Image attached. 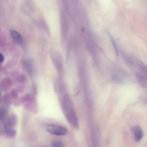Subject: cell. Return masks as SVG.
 Returning <instances> with one entry per match:
<instances>
[{"label":"cell","mask_w":147,"mask_h":147,"mask_svg":"<svg viewBox=\"0 0 147 147\" xmlns=\"http://www.w3.org/2000/svg\"><path fill=\"white\" fill-rule=\"evenodd\" d=\"M53 147H64L63 143L60 141H55L52 144Z\"/></svg>","instance_id":"obj_5"},{"label":"cell","mask_w":147,"mask_h":147,"mask_svg":"<svg viewBox=\"0 0 147 147\" xmlns=\"http://www.w3.org/2000/svg\"><path fill=\"white\" fill-rule=\"evenodd\" d=\"M4 56L2 54L0 53V63H2L3 61H4Z\"/></svg>","instance_id":"obj_6"},{"label":"cell","mask_w":147,"mask_h":147,"mask_svg":"<svg viewBox=\"0 0 147 147\" xmlns=\"http://www.w3.org/2000/svg\"><path fill=\"white\" fill-rule=\"evenodd\" d=\"M0 100H1V91H0Z\"/></svg>","instance_id":"obj_7"},{"label":"cell","mask_w":147,"mask_h":147,"mask_svg":"<svg viewBox=\"0 0 147 147\" xmlns=\"http://www.w3.org/2000/svg\"><path fill=\"white\" fill-rule=\"evenodd\" d=\"M10 36L13 39V40L17 44L19 45H22L24 43V39L20 33L17 32L15 30L11 29L10 30Z\"/></svg>","instance_id":"obj_3"},{"label":"cell","mask_w":147,"mask_h":147,"mask_svg":"<svg viewBox=\"0 0 147 147\" xmlns=\"http://www.w3.org/2000/svg\"><path fill=\"white\" fill-rule=\"evenodd\" d=\"M46 130L50 134L56 136H64L67 133L66 128L56 124H48Z\"/></svg>","instance_id":"obj_2"},{"label":"cell","mask_w":147,"mask_h":147,"mask_svg":"<svg viewBox=\"0 0 147 147\" xmlns=\"http://www.w3.org/2000/svg\"><path fill=\"white\" fill-rule=\"evenodd\" d=\"M61 107L64 114L68 122L72 126L77 128L79 125L78 118L72 105L68 98H65L63 100Z\"/></svg>","instance_id":"obj_1"},{"label":"cell","mask_w":147,"mask_h":147,"mask_svg":"<svg viewBox=\"0 0 147 147\" xmlns=\"http://www.w3.org/2000/svg\"><path fill=\"white\" fill-rule=\"evenodd\" d=\"M133 132L134 138L135 141L137 142L140 141L143 136V133L141 130V129L138 126H135L133 127Z\"/></svg>","instance_id":"obj_4"}]
</instances>
